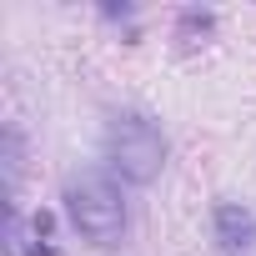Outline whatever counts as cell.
Wrapping results in <instances>:
<instances>
[{"label": "cell", "instance_id": "1", "mask_svg": "<svg viewBox=\"0 0 256 256\" xmlns=\"http://www.w3.org/2000/svg\"><path fill=\"white\" fill-rule=\"evenodd\" d=\"M66 216L90 246H120L126 236V196L106 171H80L66 181Z\"/></svg>", "mask_w": 256, "mask_h": 256}, {"label": "cell", "instance_id": "2", "mask_svg": "<svg viewBox=\"0 0 256 256\" xmlns=\"http://www.w3.org/2000/svg\"><path fill=\"white\" fill-rule=\"evenodd\" d=\"M106 161L120 181L131 186H151L166 166V136L146 116H116L106 126Z\"/></svg>", "mask_w": 256, "mask_h": 256}, {"label": "cell", "instance_id": "4", "mask_svg": "<svg viewBox=\"0 0 256 256\" xmlns=\"http://www.w3.org/2000/svg\"><path fill=\"white\" fill-rule=\"evenodd\" d=\"M0 161H6V206H16L20 171H26V141H20V126L16 120L6 126V136H0Z\"/></svg>", "mask_w": 256, "mask_h": 256}, {"label": "cell", "instance_id": "5", "mask_svg": "<svg viewBox=\"0 0 256 256\" xmlns=\"http://www.w3.org/2000/svg\"><path fill=\"white\" fill-rule=\"evenodd\" d=\"M196 36H211V10H186L181 16V40L196 46Z\"/></svg>", "mask_w": 256, "mask_h": 256}, {"label": "cell", "instance_id": "3", "mask_svg": "<svg viewBox=\"0 0 256 256\" xmlns=\"http://www.w3.org/2000/svg\"><path fill=\"white\" fill-rule=\"evenodd\" d=\"M211 231H216V246L221 256H256V216L236 201H221L211 211Z\"/></svg>", "mask_w": 256, "mask_h": 256}]
</instances>
